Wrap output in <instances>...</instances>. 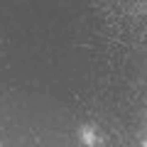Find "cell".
I'll use <instances>...</instances> for the list:
<instances>
[{
	"mask_svg": "<svg viewBox=\"0 0 147 147\" xmlns=\"http://www.w3.org/2000/svg\"><path fill=\"white\" fill-rule=\"evenodd\" d=\"M79 140H81V142H86V145H96L100 137L96 135L93 125H84V127H81V132H79Z\"/></svg>",
	"mask_w": 147,
	"mask_h": 147,
	"instance_id": "1",
	"label": "cell"
}]
</instances>
